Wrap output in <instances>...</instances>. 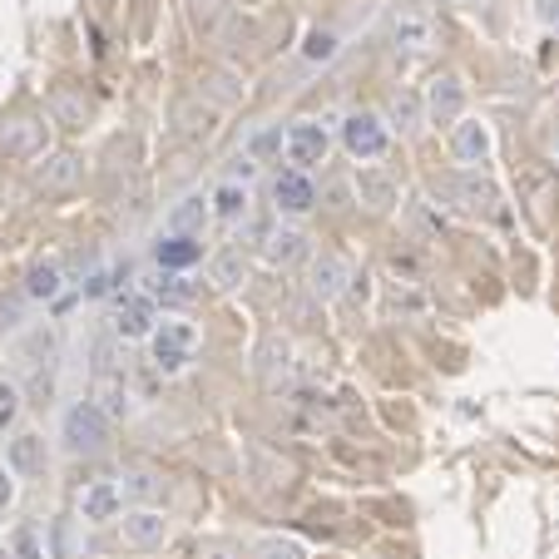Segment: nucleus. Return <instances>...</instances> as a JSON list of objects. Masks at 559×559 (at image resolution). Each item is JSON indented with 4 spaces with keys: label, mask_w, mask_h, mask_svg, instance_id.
Here are the masks:
<instances>
[{
    "label": "nucleus",
    "mask_w": 559,
    "mask_h": 559,
    "mask_svg": "<svg viewBox=\"0 0 559 559\" xmlns=\"http://www.w3.org/2000/svg\"><path fill=\"white\" fill-rule=\"evenodd\" d=\"M109 431H115V421H109V416L95 406V396L70 402L60 412V445L70 455H99L109 445Z\"/></svg>",
    "instance_id": "f257e3e1"
},
{
    "label": "nucleus",
    "mask_w": 559,
    "mask_h": 559,
    "mask_svg": "<svg viewBox=\"0 0 559 559\" xmlns=\"http://www.w3.org/2000/svg\"><path fill=\"white\" fill-rule=\"evenodd\" d=\"M193 352H199V328H193V322H179V317H164L154 328V337H148V361H154L164 377L189 367Z\"/></svg>",
    "instance_id": "f03ea898"
},
{
    "label": "nucleus",
    "mask_w": 559,
    "mask_h": 559,
    "mask_svg": "<svg viewBox=\"0 0 559 559\" xmlns=\"http://www.w3.org/2000/svg\"><path fill=\"white\" fill-rule=\"evenodd\" d=\"M342 144H347L352 158L371 164V158H381L391 148V124L381 115H371V109H357V115L342 119Z\"/></svg>",
    "instance_id": "7ed1b4c3"
},
{
    "label": "nucleus",
    "mask_w": 559,
    "mask_h": 559,
    "mask_svg": "<svg viewBox=\"0 0 559 559\" xmlns=\"http://www.w3.org/2000/svg\"><path fill=\"white\" fill-rule=\"evenodd\" d=\"M287 164L293 169H317V164H328V148H332V134L322 119H293L287 124Z\"/></svg>",
    "instance_id": "20e7f679"
},
{
    "label": "nucleus",
    "mask_w": 559,
    "mask_h": 559,
    "mask_svg": "<svg viewBox=\"0 0 559 559\" xmlns=\"http://www.w3.org/2000/svg\"><path fill=\"white\" fill-rule=\"evenodd\" d=\"M386 40L396 55H426V50H436V21L426 11H412V5H406V11L391 15Z\"/></svg>",
    "instance_id": "39448f33"
},
{
    "label": "nucleus",
    "mask_w": 559,
    "mask_h": 559,
    "mask_svg": "<svg viewBox=\"0 0 559 559\" xmlns=\"http://www.w3.org/2000/svg\"><path fill=\"white\" fill-rule=\"evenodd\" d=\"M352 283H357V277H352L342 253H312V263H307V293H312L317 302H337Z\"/></svg>",
    "instance_id": "423d86ee"
},
{
    "label": "nucleus",
    "mask_w": 559,
    "mask_h": 559,
    "mask_svg": "<svg viewBox=\"0 0 559 559\" xmlns=\"http://www.w3.org/2000/svg\"><path fill=\"white\" fill-rule=\"evenodd\" d=\"M119 539H124L129 549H158L164 539H169V515L154 510V506L124 510V520H119Z\"/></svg>",
    "instance_id": "0eeeda50"
},
{
    "label": "nucleus",
    "mask_w": 559,
    "mask_h": 559,
    "mask_svg": "<svg viewBox=\"0 0 559 559\" xmlns=\"http://www.w3.org/2000/svg\"><path fill=\"white\" fill-rule=\"evenodd\" d=\"M273 209L287 213V218H302V213L317 209V183L307 179L302 169H283L273 179Z\"/></svg>",
    "instance_id": "6e6552de"
},
{
    "label": "nucleus",
    "mask_w": 559,
    "mask_h": 559,
    "mask_svg": "<svg viewBox=\"0 0 559 559\" xmlns=\"http://www.w3.org/2000/svg\"><path fill=\"white\" fill-rule=\"evenodd\" d=\"M45 139H50V124L40 115H21L11 124L0 129V148L11 158H40L45 154Z\"/></svg>",
    "instance_id": "1a4fd4ad"
},
{
    "label": "nucleus",
    "mask_w": 559,
    "mask_h": 559,
    "mask_svg": "<svg viewBox=\"0 0 559 559\" xmlns=\"http://www.w3.org/2000/svg\"><path fill=\"white\" fill-rule=\"evenodd\" d=\"M451 199L461 213H471V218H496L500 213V189L490 179H480V174H461V179L451 183Z\"/></svg>",
    "instance_id": "9d476101"
},
{
    "label": "nucleus",
    "mask_w": 559,
    "mask_h": 559,
    "mask_svg": "<svg viewBox=\"0 0 559 559\" xmlns=\"http://www.w3.org/2000/svg\"><path fill=\"white\" fill-rule=\"evenodd\" d=\"M119 510H124L119 480H90V486L80 490V520H85V525H109V520H119Z\"/></svg>",
    "instance_id": "9b49d317"
},
{
    "label": "nucleus",
    "mask_w": 559,
    "mask_h": 559,
    "mask_svg": "<svg viewBox=\"0 0 559 559\" xmlns=\"http://www.w3.org/2000/svg\"><path fill=\"white\" fill-rule=\"evenodd\" d=\"M144 297L154 307H169V312H179V307H193L199 287L189 283V273H164V267H154V273L144 277Z\"/></svg>",
    "instance_id": "f8f14e48"
},
{
    "label": "nucleus",
    "mask_w": 559,
    "mask_h": 559,
    "mask_svg": "<svg viewBox=\"0 0 559 559\" xmlns=\"http://www.w3.org/2000/svg\"><path fill=\"white\" fill-rule=\"evenodd\" d=\"M426 115H431V124H455V119H465L461 74H441V80H431V90H426Z\"/></svg>",
    "instance_id": "ddd939ff"
},
{
    "label": "nucleus",
    "mask_w": 559,
    "mask_h": 559,
    "mask_svg": "<svg viewBox=\"0 0 559 559\" xmlns=\"http://www.w3.org/2000/svg\"><path fill=\"white\" fill-rule=\"evenodd\" d=\"M253 361H258V377H263L267 386H283V381L293 377V342H287L283 332H267V337L258 342Z\"/></svg>",
    "instance_id": "4468645a"
},
{
    "label": "nucleus",
    "mask_w": 559,
    "mask_h": 559,
    "mask_svg": "<svg viewBox=\"0 0 559 559\" xmlns=\"http://www.w3.org/2000/svg\"><path fill=\"white\" fill-rule=\"evenodd\" d=\"M203 263V243L199 238H183V233H164L154 243V267L164 273H189V267Z\"/></svg>",
    "instance_id": "2eb2a0df"
},
{
    "label": "nucleus",
    "mask_w": 559,
    "mask_h": 559,
    "mask_svg": "<svg viewBox=\"0 0 559 559\" xmlns=\"http://www.w3.org/2000/svg\"><path fill=\"white\" fill-rule=\"evenodd\" d=\"M109 322H115V337H124V342H144V337H154V328H158V322H154V302H148L144 293L129 297V302H119Z\"/></svg>",
    "instance_id": "dca6fc26"
},
{
    "label": "nucleus",
    "mask_w": 559,
    "mask_h": 559,
    "mask_svg": "<svg viewBox=\"0 0 559 559\" xmlns=\"http://www.w3.org/2000/svg\"><path fill=\"white\" fill-rule=\"evenodd\" d=\"M213 223V203L203 193H183L164 218V233H183V238H203V228Z\"/></svg>",
    "instance_id": "f3484780"
},
{
    "label": "nucleus",
    "mask_w": 559,
    "mask_h": 559,
    "mask_svg": "<svg viewBox=\"0 0 559 559\" xmlns=\"http://www.w3.org/2000/svg\"><path fill=\"white\" fill-rule=\"evenodd\" d=\"M5 465H11L15 475H45V465H50L45 436H35V431L11 436V441H5Z\"/></svg>",
    "instance_id": "a211bd4d"
},
{
    "label": "nucleus",
    "mask_w": 559,
    "mask_h": 559,
    "mask_svg": "<svg viewBox=\"0 0 559 559\" xmlns=\"http://www.w3.org/2000/svg\"><path fill=\"white\" fill-rule=\"evenodd\" d=\"M451 154L461 164H486L490 158V129L480 119H455L451 124Z\"/></svg>",
    "instance_id": "6ab92c4d"
},
{
    "label": "nucleus",
    "mask_w": 559,
    "mask_h": 559,
    "mask_svg": "<svg viewBox=\"0 0 559 559\" xmlns=\"http://www.w3.org/2000/svg\"><path fill=\"white\" fill-rule=\"evenodd\" d=\"M357 199L367 203L371 213H391L396 199H402V189H396V179L381 169H357Z\"/></svg>",
    "instance_id": "aec40b11"
},
{
    "label": "nucleus",
    "mask_w": 559,
    "mask_h": 559,
    "mask_svg": "<svg viewBox=\"0 0 559 559\" xmlns=\"http://www.w3.org/2000/svg\"><path fill=\"white\" fill-rule=\"evenodd\" d=\"M80 174H85L80 154H50L40 169H35V183H40L45 193H60V189H74V183H80Z\"/></svg>",
    "instance_id": "412c9836"
},
{
    "label": "nucleus",
    "mask_w": 559,
    "mask_h": 559,
    "mask_svg": "<svg viewBox=\"0 0 559 559\" xmlns=\"http://www.w3.org/2000/svg\"><path fill=\"white\" fill-rule=\"evenodd\" d=\"M263 258L273 267H293L297 258H307V238L297 228H287V223L283 228H267L263 233Z\"/></svg>",
    "instance_id": "4be33fe9"
},
{
    "label": "nucleus",
    "mask_w": 559,
    "mask_h": 559,
    "mask_svg": "<svg viewBox=\"0 0 559 559\" xmlns=\"http://www.w3.org/2000/svg\"><path fill=\"white\" fill-rule=\"evenodd\" d=\"M243 277H248L243 248H218V253L209 258V283L218 287V293H233V287H243Z\"/></svg>",
    "instance_id": "5701e85b"
},
{
    "label": "nucleus",
    "mask_w": 559,
    "mask_h": 559,
    "mask_svg": "<svg viewBox=\"0 0 559 559\" xmlns=\"http://www.w3.org/2000/svg\"><path fill=\"white\" fill-rule=\"evenodd\" d=\"M209 203H213V218L218 223H243L248 218V183L223 179L218 189L209 193Z\"/></svg>",
    "instance_id": "b1692460"
},
{
    "label": "nucleus",
    "mask_w": 559,
    "mask_h": 559,
    "mask_svg": "<svg viewBox=\"0 0 559 559\" xmlns=\"http://www.w3.org/2000/svg\"><path fill=\"white\" fill-rule=\"evenodd\" d=\"M426 119V99L416 95V90H402V95H391L386 105V124L396 129V134H416Z\"/></svg>",
    "instance_id": "393cba45"
},
{
    "label": "nucleus",
    "mask_w": 559,
    "mask_h": 559,
    "mask_svg": "<svg viewBox=\"0 0 559 559\" xmlns=\"http://www.w3.org/2000/svg\"><path fill=\"white\" fill-rule=\"evenodd\" d=\"M95 406L109 416V421H129V416H134V396H129V386L119 377H99Z\"/></svg>",
    "instance_id": "a878e982"
},
{
    "label": "nucleus",
    "mask_w": 559,
    "mask_h": 559,
    "mask_svg": "<svg viewBox=\"0 0 559 559\" xmlns=\"http://www.w3.org/2000/svg\"><path fill=\"white\" fill-rule=\"evenodd\" d=\"M119 480H124V486H119V490H124V500H144V506H148V500L164 496V475L148 471V465H134V471H124Z\"/></svg>",
    "instance_id": "bb28decb"
},
{
    "label": "nucleus",
    "mask_w": 559,
    "mask_h": 559,
    "mask_svg": "<svg viewBox=\"0 0 559 559\" xmlns=\"http://www.w3.org/2000/svg\"><path fill=\"white\" fill-rule=\"evenodd\" d=\"M60 287H64V267L55 263H35L31 267V277H25V293L35 297V302H50V297H60Z\"/></svg>",
    "instance_id": "cd10ccee"
},
{
    "label": "nucleus",
    "mask_w": 559,
    "mask_h": 559,
    "mask_svg": "<svg viewBox=\"0 0 559 559\" xmlns=\"http://www.w3.org/2000/svg\"><path fill=\"white\" fill-rule=\"evenodd\" d=\"M45 539H50V559H74V555H80L74 520H64V515H55L50 525H45Z\"/></svg>",
    "instance_id": "c85d7f7f"
},
{
    "label": "nucleus",
    "mask_w": 559,
    "mask_h": 559,
    "mask_svg": "<svg viewBox=\"0 0 559 559\" xmlns=\"http://www.w3.org/2000/svg\"><path fill=\"white\" fill-rule=\"evenodd\" d=\"M283 144H287V134H283V124H267V129H258V134L253 139H248V158H253V164H258V158H273V154H283Z\"/></svg>",
    "instance_id": "c756f323"
},
{
    "label": "nucleus",
    "mask_w": 559,
    "mask_h": 559,
    "mask_svg": "<svg viewBox=\"0 0 559 559\" xmlns=\"http://www.w3.org/2000/svg\"><path fill=\"white\" fill-rule=\"evenodd\" d=\"M337 35H332V31H312V35H307V45H302V60L307 64H328L332 60V55H337Z\"/></svg>",
    "instance_id": "7c9ffc66"
},
{
    "label": "nucleus",
    "mask_w": 559,
    "mask_h": 559,
    "mask_svg": "<svg viewBox=\"0 0 559 559\" xmlns=\"http://www.w3.org/2000/svg\"><path fill=\"white\" fill-rule=\"evenodd\" d=\"M253 559H307V549L297 545V539H287V535H267L263 545L253 549Z\"/></svg>",
    "instance_id": "2f4dec72"
},
{
    "label": "nucleus",
    "mask_w": 559,
    "mask_h": 559,
    "mask_svg": "<svg viewBox=\"0 0 559 559\" xmlns=\"http://www.w3.org/2000/svg\"><path fill=\"white\" fill-rule=\"evenodd\" d=\"M15 416H21V386L0 377V436L15 426Z\"/></svg>",
    "instance_id": "473e14b6"
},
{
    "label": "nucleus",
    "mask_w": 559,
    "mask_h": 559,
    "mask_svg": "<svg viewBox=\"0 0 559 559\" xmlns=\"http://www.w3.org/2000/svg\"><path fill=\"white\" fill-rule=\"evenodd\" d=\"M213 119H218V115H213L209 105H203V109H199V105H183V109H179V129H183V134H193V139L209 134Z\"/></svg>",
    "instance_id": "72a5a7b5"
},
{
    "label": "nucleus",
    "mask_w": 559,
    "mask_h": 559,
    "mask_svg": "<svg viewBox=\"0 0 559 559\" xmlns=\"http://www.w3.org/2000/svg\"><path fill=\"white\" fill-rule=\"evenodd\" d=\"M223 11H228V0H189V15L199 31H213L223 21Z\"/></svg>",
    "instance_id": "f704fd0d"
},
{
    "label": "nucleus",
    "mask_w": 559,
    "mask_h": 559,
    "mask_svg": "<svg viewBox=\"0 0 559 559\" xmlns=\"http://www.w3.org/2000/svg\"><path fill=\"white\" fill-rule=\"evenodd\" d=\"M11 465H0V515H5V510L15 506V480H11Z\"/></svg>",
    "instance_id": "c9c22d12"
},
{
    "label": "nucleus",
    "mask_w": 559,
    "mask_h": 559,
    "mask_svg": "<svg viewBox=\"0 0 559 559\" xmlns=\"http://www.w3.org/2000/svg\"><path fill=\"white\" fill-rule=\"evenodd\" d=\"M549 154H555V158H559V124H555V129H549Z\"/></svg>",
    "instance_id": "e433bc0d"
},
{
    "label": "nucleus",
    "mask_w": 559,
    "mask_h": 559,
    "mask_svg": "<svg viewBox=\"0 0 559 559\" xmlns=\"http://www.w3.org/2000/svg\"><path fill=\"white\" fill-rule=\"evenodd\" d=\"M209 559H233V555H228V549H209Z\"/></svg>",
    "instance_id": "4c0bfd02"
},
{
    "label": "nucleus",
    "mask_w": 559,
    "mask_h": 559,
    "mask_svg": "<svg viewBox=\"0 0 559 559\" xmlns=\"http://www.w3.org/2000/svg\"><path fill=\"white\" fill-rule=\"evenodd\" d=\"M549 25H555V31H559V5H555V11H549Z\"/></svg>",
    "instance_id": "58836bf2"
}]
</instances>
